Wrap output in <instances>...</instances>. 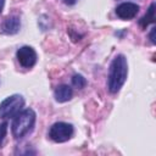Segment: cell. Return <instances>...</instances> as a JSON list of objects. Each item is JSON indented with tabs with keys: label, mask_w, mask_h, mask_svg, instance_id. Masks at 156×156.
<instances>
[{
	"label": "cell",
	"mask_w": 156,
	"mask_h": 156,
	"mask_svg": "<svg viewBox=\"0 0 156 156\" xmlns=\"http://www.w3.org/2000/svg\"><path fill=\"white\" fill-rule=\"evenodd\" d=\"M127 74H128V63H127V58L123 55H117L111 65H110V69H108V82H107V87L110 93L115 94L118 93L119 89L123 87L126 79H127Z\"/></svg>",
	"instance_id": "1"
},
{
	"label": "cell",
	"mask_w": 156,
	"mask_h": 156,
	"mask_svg": "<svg viewBox=\"0 0 156 156\" xmlns=\"http://www.w3.org/2000/svg\"><path fill=\"white\" fill-rule=\"evenodd\" d=\"M35 123V112L32 108L21 110L12 121L11 130L15 139H21L26 134H28Z\"/></svg>",
	"instance_id": "2"
},
{
	"label": "cell",
	"mask_w": 156,
	"mask_h": 156,
	"mask_svg": "<svg viewBox=\"0 0 156 156\" xmlns=\"http://www.w3.org/2000/svg\"><path fill=\"white\" fill-rule=\"evenodd\" d=\"M24 105V99L23 96L15 94L0 102V118H10L15 117L23 107Z\"/></svg>",
	"instance_id": "3"
},
{
	"label": "cell",
	"mask_w": 156,
	"mask_h": 156,
	"mask_svg": "<svg viewBox=\"0 0 156 156\" xmlns=\"http://www.w3.org/2000/svg\"><path fill=\"white\" fill-rule=\"evenodd\" d=\"M73 135V126L66 122H56L49 129V136L56 143H65Z\"/></svg>",
	"instance_id": "4"
},
{
	"label": "cell",
	"mask_w": 156,
	"mask_h": 156,
	"mask_svg": "<svg viewBox=\"0 0 156 156\" xmlns=\"http://www.w3.org/2000/svg\"><path fill=\"white\" fill-rule=\"evenodd\" d=\"M20 65L24 68H32L37 62V52L30 46H22L16 52Z\"/></svg>",
	"instance_id": "5"
},
{
	"label": "cell",
	"mask_w": 156,
	"mask_h": 156,
	"mask_svg": "<svg viewBox=\"0 0 156 156\" xmlns=\"http://www.w3.org/2000/svg\"><path fill=\"white\" fill-rule=\"evenodd\" d=\"M139 12V5L134 2H122L116 7V15L121 20H132Z\"/></svg>",
	"instance_id": "6"
},
{
	"label": "cell",
	"mask_w": 156,
	"mask_h": 156,
	"mask_svg": "<svg viewBox=\"0 0 156 156\" xmlns=\"http://www.w3.org/2000/svg\"><path fill=\"white\" fill-rule=\"evenodd\" d=\"M21 21L17 16H10L7 17L2 23V32L5 34H16L20 30Z\"/></svg>",
	"instance_id": "7"
},
{
	"label": "cell",
	"mask_w": 156,
	"mask_h": 156,
	"mask_svg": "<svg viewBox=\"0 0 156 156\" xmlns=\"http://www.w3.org/2000/svg\"><path fill=\"white\" fill-rule=\"evenodd\" d=\"M54 96L57 102H66L72 98V88L66 84L58 85L54 91Z\"/></svg>",
	"instance_id": "8"
},
{
	"label": "cell",
	"mask_w": 156,
	"mask_h": 156,
	"mask_svg": "<svg viewBox=\"0 0 156 156\" xmlns=\"http://www.w3.org/2000/svg\"><path fill=\"white\" fill-rule=\"evenodd\" d=\"M155 22V2H152L147 10V13L145 16L141 17V20L139 21V24L143 29H146V27L150 24V23H154Z\"/></svg>",
	"instance_id": "9"
},
{
	"label": "cell",
	"mask_w": 156,
	"mask_h": 156,
	"mask_svg": "<svg viewBox=\"0 0 156 156\" xmlns=\"http://www.w3.org/2000/svg\"><path fill=\"white\" fill-rule=\"evenodd\" d=\"M72 85L77 89H83L87 85V79L82 74H74L72 77Z\"/></svg>",
	"instance_id": "10"
},
{
	"label": "cell",
	"mask_w": 156,
	"mask_h": 156,
	"mask_svg": "<svg viewBox=\"0 0 156 156\" xmlns=\"http://www.w3.org/2000/svg\"><path fill=\"white\" fill-rule=\"evenodd\" d=\"M6 132H7V123L6 122H2L0 124V147L4 144V139L6 136Z\"/></svg>",
	"instance_id": "11"
},
{
	"label": "cell",
	"mask_w": 156,
	"mask_h": 156,
	"mask_svg": "<svg viewBox=\"0 0 156 156\" xmlns=\"http://www.w3.org/2000/svg\"><path fill=\"white\" fill-rule=\"evenodd\" d=\"M155 29H156V28H152V29H151V33H150V39H151V43H152V44L156 43V41H155Z\"/></svg>",
	"instance_id": "12"
},
{
	"label": "cell",
	"mask_w": 156,
	"mask_h": 156,
	"mask_svg": "<svg viewBox=\"0 0 156 156\" xmlns=\"http://www.w3.org/2000/svg\"><path fill=\"white\" fill-rule=\"evenodd\" d=\"M77 1H78V0H63V2H65L66 5H74Z\"/></svg>",
	"instance_id": "13"
},
{
	"label": "cell",
	"mask_w": 156,
	"mask_h": 156,
	"mask_svg": "<svg viewBox=\"0 0 156 156\" xmlns=\"http://www.w3.org/2000/svg\"><path fill=\"white\" fill-rule=\"evenodd\" d=\"M5 6V0H0V13L2 12V9Z\"/></svg>",
	"instance_id": "14"
}]
</instances>
